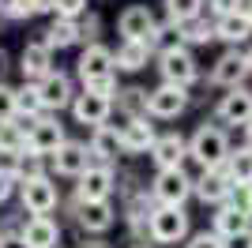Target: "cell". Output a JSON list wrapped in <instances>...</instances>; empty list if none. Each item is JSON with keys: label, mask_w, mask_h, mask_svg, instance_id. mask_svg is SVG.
<instances>
[{"label": "cell", "mask_w": 252, "mask_h": 248, "mask_svg": "<svg viewBox=\"0 0 252 248\" xmlns=\"http://www.w3.org/2000/svg\"><path fill=\"white\" fill-rule=\"evenodd\" d=\"M233 147H230V135L222 124H200L196 132L189 135V158L200 169H222L230 162Z\"/></svg>", "instance_id": "6da1fadb"}, {"label": "cell", "mask_w": 252, "mask_h": 248, "mask_svg": "<svg viewBox=\"0 0 252 248\" xmlns=\"http://www.w3.org/2000/svg\"><path fill=\"white\" fill-rule=\"evenodd\" d=\"M151 196L158 199V207H185L196 196V177H189L185 169H162L151 181Z\"/></svg>", "instance_id": "7a4b0ae2"}, {"label": "cell", "mask_w": 252, "mask_h": 248, "mask_svg": "<svg viewBox=\"0 0 252 248\" xmlns=\"http://www.w3.org/2000/svg\"><path fill=\"white\" fill-rule=\"evenodd\" d=\"M75 75H79V83L83 87H91V83H102V79H113L117 75V57L109 45H87L83 53H79V61H75Z\"/></svg>", "instance_id": "3957f363"}, {"label": "cell", "mask_w": 252, "mask_h": 248, "mask_svg": "<svg viewBox=\"0 0 252 248\" xmlns=\"http://www.w3.org/2000/svg\"><path fill=\"white\" fill-rule=\"evenodd\" d=\"M189 87H173V83H158L147 94V117L151 121H177L189 109Z\"/></svg>", "instance_id": "277c9868"}, {"label": "cell", "mask_w": 252, "mask_h": 248, "mask_svg": "<svg viewBox=\"0 0 252 248\" xmlns=\"http://www.w3.org/2000/svg\"><path fill=\"white\" fill-rule=\"evenodd\" d=\"M249 75H252L249 57H245L241 49H226L219 61L211 64L207 83H211V87H222V91H237V87H245V79H249Z\"/></svg>", "instance_id": "5b68a950"}, {"label": "cell", "mask_w": 252, "mask_h": 248, "mask_svg": "<svg viewBox=\"0 0 252 248\" xmlns=\"http://www.w3.org/2000/svg\"><path fill=\"white\" fill-rule=\"evenodd\" d=\"M64 143H68V135H64V124L57 121L53 113H45V117H38V121L31 124V135H27V155L53 158Z\"/></svg>", "instance_id": "8992f818"}, {"label": "cell", "mask_w": 252, "mask_h": 248, "mask_svg": "<svg viewBox=\"0 0 252 248\" xmlns=\"http://www.w3.org/2000/svg\"><path fill=\"white\" fill-rule=\"evenodd\" d=\"M117 192V173L113 165H91L79 181H75V199L79 203H109V196Z\"/></svg>", "instance_id": "52a82bcc"}, {"label": "cell", "mask_w": 252, "mask_h": 248, "mask_svg": "<svg viewBox=\"0 0 252 248\" xmlns=\"http://www.w3.org/2000/svg\"><path fill=\"white\" fill-rule=\"evenodd\" d=\"M19 203L31 218H49L57 211V203H61V192H57V185L49 177H38V181L19 185Z\"/></svg>", "instance_id": "ba28073f"}, {"label": "cell", "mask_w": 252, "mask_h": 248, "mask_svg": "<svg viewBox=\"0 0 252 248\" xmlns=\"http://www.w3.org/2000/svg\"><path fill=\"white\" fill-rule=\"evenodd\" d=\"M185 237H189L185 207H158L151 215V245H177Z\"/></svg>", "instance_id": "9c48e42d"}, {"label": "cell", "mask_w": 252, "mask_h": 248, "mask_svg": "<svg viewBox=\"0 0 252 248\" xmlns=\"http://www.w3.org/2000/svg\"><path fill=\"white\" fill-rule=\"evenodd\" d=\"M158 75H162V83H173V87H192L200 79V64L192 57V49H173L158 57Z\"/></svg>", "instance_id": "30bf717a"}, {"label": "cell", "mask_w": 252, "mask_h": 248, "mask_svg": "<svg viewBox=\"0 0 252 248\" xmlns=\"http://www.w3.org/2000/svg\"><path fill=\"white\" fill-rule=\"evenodd\" d=\"M117 31H121V41H151V34L158 31V19L147 4H128L117 15Z\"/></svg>", "instance_id": "8fae6325"}, {"label": "cell", "mask_w": 252, "mask_h": 248, "mask_svg": "<svg viewBox=\"0 0 252 248\" xmlns=\"http://www.w3.org/2000/svg\"><path fill=\"white\" fill-rule=\"evenodd\" d=\"M215 117L219 124H230V128H249L252 124V91L249 87H237V91H226L215 105Z\"/></svg>", "instance_id": "7c38bea8"}, {"label": "cell", "mask_w": 252, "mask_h": 248, "mask_svg": "<svg viewBox=\"0 0 252 248\" xmlns=\"http://www.w3.org/2000/svg\"><path fill=\"white\" fill-rule=\"evenodd\" d=\"M109 113H113V98H105V94H94V91H83L75 94L72 102V117L75 124H83V128H102L105 121H109Z\"/></svg>", "instance_id": "4fadbf2b"}, {"label": "cell", "mask_w": 252, "mask_h": 248, "mask_svg": "<svg viewBox=\"0 0 252 248\" xmlns=\"http://www.w3.org/2000/svg\"><path fill=\"white\" fill-rule=\"evenodd\" d=\"M91 165H94L91 143H79V139H68V143L53 155V169H57V177H72V181H79Z\"/></svg>", "instance_id": "5bb4252c"}, {"label": "cell", "mask_w": 252, "mask_h": 248, "mask_svg": "<svg viewBox=\"0 0 252 248\" xmlns=\"http://www.w3.org/2000/svg\"><path fill=\"white\" fill-rule=\"evenodd\" d=\"M19 72L27 83H42L45 75H53L57 68H53V49L45 45L42 38H34L23 45V57H19Z\"/></svg>", "instance_id": "9a60e30c"}, {"label": "cell", "mask_w": 252, "mask_h": 248, "mask_svg": "<svg viewBox=\"0 0 252 248\" xmlns=\"http://www.w3.org/2000/svg\"><path fill=\"white\" fill-rule=\"evenodd\" d=\"M185 158H189V139L181 132H162L158 135L155 151H151V162H155L158 173H162V169H185Z\"/></svg>", "instance_id": "2e32d148"}, {"label": "cell", "mask_w": 252, "mask_h": 248, "mask_svg": "<svg viewBox=\"0 0 252 248\" xmlns=\"http://www.w3.org/2000/svg\"><path fill=\"white\" fill-rule=\"evenodd\" d=\"M230 192H233V181H230V173H226V165H222V169H203V173L196 177V199H200V203H211L215 211L226 207Z\"/></svg>", "instance_id": "e0dca14e"}, {"label": "cell", "mask_w": 252, "mask_h": 248, "mask_svg": "<svg viewBox=\"0 0 252 248\" xmlns=\"http://www.w3.org/2000/svg\"><path fill=\"white\" fill-rule=\"evenodd\" d=\"M38 91H42V102H45V113H61V109H72L75 102V87H72V75L64 72H53L38 83Z\"/></svg>", "instance_id": "ac0fdd59"}, {"label": "cell", "mask_w": 252, "mask_h": 248, "mask_svg": "<svg viewBox=\"0 0 252 248\" xmlns=\"http://www.w3.org/2000/svg\"><path fill=\"white\" fill-rule=\"evenodd\" d=\"M121 139H125V155H151L158 143V132L151 117H136V121L121 124Z\"/></svg>", "instance_id": "d6986e66"}, {"label": "cell", "mask_w": 252, "mask_h": 248, "mask_svg": "<svg viewBox=\"0 0 252 248\" xmlns=\"http://www.w3.org/2000/svg\"><path fill=\"white\" fill-rule=\"evenodd\" d=\"M91 155L98 165H113L117 158L125 155V139H121V128L117 124H102L91 132Z\"/></svg>", "instance_id": "ffe728a7"}, {"label": "cell", "mask_w": 252, "mask_h": 248, "mask_svg": "<svg viewBox=\"0 0 252 248\" xmlns=\"http://www.w3.org/2000/svg\"><path fill=\"white\" fill-rule=\"evenodd\" d=\"M75 222L83 233H105V229H113L117 211L113 203H79L75 199Z\"/></svg>", "instance_id": "44dd1931"}, {"label": "cell", "mask_w": 252, "mask_h": 248, "mask_svg": "<svg viewBox=\"0 0 252 248\" xmlns=\"http://www.w3.org/2000/svg\"><path fill=\"white\" fill-rule=\"evenodd\" d=\"M19 237L27 241V248H57L61 245V226L53 218H27L19 226Z\"/></svg>", "instance_id": "7402d4cb"}, {"label": "cell", "mask_w": 252, "mask_h": 248, "mask_svg": "<svg viewBox=\"0 0 252 248\" xmlns=\"http://www.w3.org/2000/svg\"><path fill=\"white\" fill-rule=\"evenodd\" d=\"M113 57H117V72H143L155 57V49H151V41H121Z\"/></svg>", "instance_id": "603a6c76"}, {"label": "cell", "mask_w": 252, "mask_h": 248, "mask_svg": "<svg viewBox=\"0 0 252 248\" xmlns=\"http://www.w3.org/2000/svg\"><path fill=\"white\" fill-rule=\"evenodd\" d=\"M249 226H252V218L249 215H241L237 207H219L215 215H211V229L219 233L222 241H230V237H241V233H249Z\"/></svg>", "instance_id": "cb8c5ba5"}, {"label": "cell", "mask_w": 252, "mask_h": 248, "mask_svg": "<svg viewBox=\"0 0 252 248\" xmlns=\"http://www.w3.org/2000/svg\"><path fill=\"white\" fill-rule=\"evenodd\" d=\"M215 34H219V41H226L230 49H241L245 41L252 38V23H249L245 11H233L226 19H215Z\"/></svg>", "instance_id": "d4e9b609"}, {"label": "cell", "mask_w": 252, "mask_h": 248, "mask_svg": "<svg viewBox=\"0 0 252 248\" xmlns=\"http://www.w3.org/2000/svg\"><path fill=\"white\" fill-rule=\"evenodd\" d=\"M27 135H31V124L27 121H8L0 124V155L4 158H23L27 155Z\"/></svg>", "instance_id": "484cf974"}, {"label": "cell", "mask_w": 252, "mask_h": 248, "mask_svg": "<svg viewBox=\"0 0 252 248\" xmlns=\"http://www.w3.org/2000/svg\"><path fill=\"white\" fill-rule=\"evenodd\" d=\"M42 41L49 49H72V45L83 41V31H79V23H72V19H53L49 31H42Z\"/></svg>", "instance_id": "4316f807"}, {"label": "cell", "mask_w": 252, "mask_h": 248, "mask_svg": "<svg viewBox=\"0 0 252 248\" xmlns=\"http://www.w3.org/2000/svg\"><path fill=\"white\" fill-rule=\"evenodd\" d=\"M151 49H155L158 57H162V53H173V49H189V45H185V27L173 23V19L158 23V31L151 34Z\"/></svg>", "instance_id": "83f0119b"}, {"label": "cell", "mask_w": 252, "mask_h": 248, "mask_svg": "<svg viewBox=\"0 0 252 248\" xmlns=\"http://www.w3.org/2000/svg\"><path fill=\"white\" fill-rule=\"evenodd\" d=\"M147 94L143 87H121L113 98V105L125 113V121H136V117H147Z\"/></svg>", "instance_id": "f1b7e54d"}, {"label": "cell", "mask_w": 252, "mask_h": 248, "mask_svg": "<svg viewBox=\"0 0 252 248\" xmlns=\"http://www.w3.org/2000/svg\"><path fill=\"white\" fill-rule=\"evenodd\" d=\"M38 117H45L42 91H38V83H23V87H19V121L34 124Z\"/></svg>", "instance_id": "f546056e"}, {"label": "cell", "mask_w": 252, "mask_h": 248, "mask_svg": "<svg viewBox=\"0 0 252 248\" xmlns=\"http://www.w3.org/2000/svg\"><path fill=\"white\" fill-rule=\"evenodd\" d=\"M162 4H166V19L181 23V27L203 19V8H207V0H162Z\"/></svg>", "instance_id": "4dcf8cb0"}, {"label": "cell", "mask_w": 252, "mask_h": 248, "mask_svg": "<svg viewBox=\"0 0 252 248\" xmlns=\"http://www.w3.org/2000/svg\"><path fill=\"white\" fill-rule=\"evenodd\" d=\"M49 11V0H4L0 4V15L11 23H23V19H34V15H42Z\"/></svg>", "instance_id": "1f68e13d"}, {"label": "cell", "mask_w": 252, "mask_h": 248, "mask_svg": "<svg viewBox=\"0 0 252 248\" xmlns=\"http://www.w3.org/2000/svg\"><path fill=\"white\" fill-rule=\"evenodd\" d=\"M226 173H230L233 185H252V147H237L230 155V162H226Z\"/></svg>", "instance_id": "d6a6232c"}, {"label": "cell", "mask_w": 252, "mask_h": 248, "mask_svg": "<svg viewBox=\"0 0 252 248\" xmlns=\"http://www.w3.org/2000/svg\"><path fill=\"white\" fill-rule=\"evenodd\" d=\"M15 177H19V185H27V181H38V177H49V173H45V158H38V155H23V158H15Z\"/></svg>", "instance_id": "836d02e7"}, {"label": "cell", "mask_w": 252, "mask_h": 248, "mask_svg": "<svg viewBox=\"0 0 252 248\" xmlns=\"http://www.w3.org/2000/svg\"><path fill=\"white\" fill-rule=\"evenodd\" d=\"M219 34H215V19H196L185 27V45H207V41H215Z\"/></svg>", "instance_id": "e575fe53"}, {"label": "cell", "mask_w": 252, "mask_h": 248, "mask_svg": "<svg viewBox=\"0 0 252 248\" xmlns=\"http://www.w3.org/2000/svg\"><path fill=\"white\" fill-rule=\"evenodd\" d=\"M49 11H53V19H72V23H79L87 15V0H49Z\"/></svg>", "instance_id": "d590c367"}, {"label": "cell", "mask_w": 252, "mask_h": 248, "mask_svg": "<svg viewBox=\"0 0 252 248\" xmlns=\"http://www.w3.org/2000/svg\"><path fill=\"white\" fill-rule=\"evenodd\" d=\"M19 117V91L8 87V83H0V124H8Z\"/></svg>", "instance_id": "8d00e7d4"}, {"label": "cell", "mask_w": 252, "mask_h": 248, "mask_svg": "<svg viewBox=\"0 0 252 248\" xmlns=\"http://www.w3.org/2000/svg\"><path fill=\"white\" fill-rule=\"evenodd\" d=\"M19 188V177H15V158H4L0 162V203L11 199V192Z\"/></svg>", "instance_id": "74e56055"}, {"label": "cell", "mask_w": 252, "mask_h": 248, "mask_svg": "<svg viewBox=\"0 0 252 248\" xmlns=\"http://www.w3.org/2000/svg\"><path fill=\"white\" fill-rule=\"evenodd\" d=\"M226 203L237 207L241 215L252 218V185H233V192H230V199H226Z\"/></svg>", "instance_id": "f35d334b"}, {"label": "cell", "mask_w": 252, "mask_h": 248, "mask_svg": "<svg viewBox=\"0 0 252 248\" xmlns=\"http://www.w3.org/2000/svg\"><path fill=\"white\" fill-rule=\"evenodd\" d=\"M79 31H83V41H87V45H98V31H102V19H98L94 11H87L83 19H79Z\"/></svg>", "instance_id": "ab89813d"}, {"label": "cell", "mask_w": 252, "mask_h": 248, "mask_svg": "<svg viewBox=\"0 0 252 248\" xmlns=\"http://www.w3.org/2000/svg\"><path fill=\"white\" fill-rule=\"evenodd\" d=\"M185 248H226V241H222L215 229H203V233H192V241Z\"/></svg>", "instance_id": "60d3db41"}, {"label": "cell", "mask_w": 252, "mask_h": 248, "mask_svg": "<svg viewBox=\"0 0 252 248\" xmlns=\"http://www.w3.org/2000/svg\"><path fill=\"white\" fill-rule=\"evenodd\" d=\"M207 11L215 15V19H226V15H233V11H241V0H207Z\"/></svg>", "instance_id": "b9f144b4"}, {"label": "cell", "mask_w": 252, "mask_h": 248, "mask_svg": "<svg viewBox=\"0 0 252 248\" xmlns=\"http://www.w3.org/2000/svg\"><path fill=\"white\" fill-rule=\"evenodd\" d=\"M226 248H252V237H249V233H241V237H230V241H226Z\"/></svg>", "instance_id": "7bdbcfd3"}, {"label": "cell", "mask_w": 252, "mask_h": 248, "mask_svg": "<svg viewBox=\"0 0 252 248\" xmlns=\"http://www.w3.org/2000/svg\"><path fill=\"white\" fill-rule=\"evenodd\" d=\"M4 248H27V241L19 233H4Z\"/></svg>", "instance_id": "ee69618b"}, {"label": "cell", "mask_w": 252, "mask_h": 248, "mask_svg": "<svg viewBox=\"0 0 252 248\" xmlns=\"http://www.w3.org/2000/svg\"><path fill=\"white\" fill-rule=\"evenodd\" d=\"M75 248H113L109 241H102V237H87L83 245H75Z\"/></svg>", "instance_id": "f6af8a7d"}, {"label": "cell", "mask_w": 252, "mask_h": 248, "mask_svg": "<svg viewBox=\"0 0 252 248\" xmlns=\"http://www.w3.org/2000/svg\"><path fill=\"white\" fill-rule=\"evenodd\" d=\"M4 75H8V53L0 49V83H4Z\"/></svg>", "instance_id": "bcb514c9"}, {"label": "cell", "mask_w": 252, "mask_h": 248, "mask_svg": "<svg viewBox=\"0 0 252 248\" xmlns=\"http://www.w3.org/2000/svg\"><path fill=\"white\" fill-rule=\"evenodd\" d=\"M241 11L249 15V23H252V0H241Z\"/></svg>", "instance_id": "7dc6e473"}, {"label": "cell", "mask_w": 252, "mask_h": 248, "mask_svg": "<svg viewBox=\"0 0 252 248\" xmlns=\"http://www.w3.org/2000/svg\"><path fill=\"white\" fill-rule=\"evenodd\" d=\"M245 135H249V147H252V124H249V128H245Z\"/></svg>", "instance_id": "c3c4849f"}, {"label": "cell", "mask_w": 252, "mask_h": 248, "mask_svg": "<svg viewBox=\"0 0 252 248\" xmlns=\"http://www.w3.org/2000/svg\"><path fill=\"white\" fill-rule=\"evenodd\" d=\"M245 57H249V68H252V45H249V53H245Z\"/></svg>", "instance_id": "681fc988"}, {"label": "cell", "mask_w": 252, "mask_h": 248, "mask_svg": "<svg viewBox=\"0 0 252 248\" xmlns=\"http://www.w3.org/2000/svg\"><path fill=\"white\" fill-rule=\"evenodd\" d=\"M132 248H155V245H132Z\"/></svg>", "instance_id": "f907efd6"}, {"label": "cell", "mask_w": 252, "mask_h": 248, "mask_svg": "<svg viewBox=\"0 0 252 248\" xmlns=\"http://www.w3.org/2000/svg\"><path fill=\"white\" fill-rule=\"evenodd\" d=\"M0 248H4V237H0Z\"/></svg>", "instance_id": "816d5d0a"}, {"label": "cell", "mask_w": 252, "mask_h": 248, "mask_svg": "<svg viewBox=\"0 0 252 248\" xmlns=\"http://www.w3.org/2000/svg\"><path fill=\"white\" fill-rule=\"evenodd\" d=\"M249 237H252V226H249Z\"/></svg>", "instance_id": "f5cc1de1"}, {"label": "cell", "mask_w": 252, "mask_h": 248, "mask_svg": "<svg viewBox=\"0 0 252 248\" xmlns=\"http://www.w3.org/2000/svg\"><path fill=\"white\" fill-rule=\"evenodd\" d=\"M0 4H4V0H0Z\"/></svg>", "instance_id": "db71d44e"}]
</instances>
